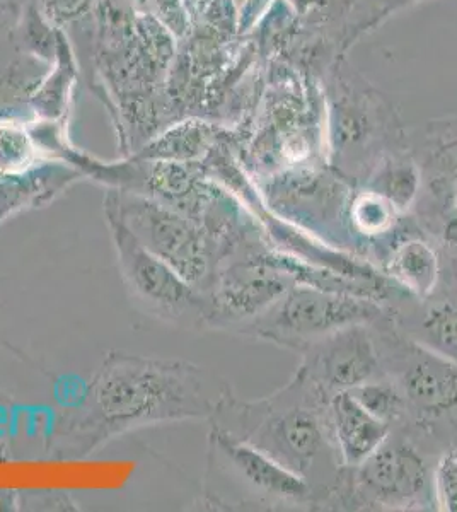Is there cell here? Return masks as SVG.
<instances>
[{
	"mask_svg": "<svg viewBox=\"0 0 457 512\" xmlns=\"http://www.w3.org/2000/svg\"><path fill=\"white\" fill-rule=\"evenodd\" d=\"M231 384L193 362L110 352L89 384L86 407L62 425L67 456L157 424L210 420Z\"/></svg>",
	"mask_w": 457,
	"mask_h": 512,
	"instance_id": "obj_1",
	"label": "cell"
},
{
	"mask_svg": "<svg viewBox=\"0 0 457 512\" xmlns=\"http://www.w3.org/2000/svg\"><path fill=\"white\" fill-rule=\"evenodd\" d=\"M270 456L313 489L326 511L343 472L331 425L330 398L301 374L272 395L241 400L231 390L209 420Z\"/></svg>",
	"mask_w": 457,
	"mask_h": 512,
	"instance_id": "obj_2",
	"label": "cell"
},
{
	"mask_svg": "<svg viewBox=\"0 0 457 512\" xmlns=\"http://www.w3.org/2000/svg\"><path fill=\"white\" fill-rule=\"evenodd\" d=\"M382 371L405 403V432L432 458L457 448V364L400 332L388 315L374 323Z\"/></svg>",
	"mask_w": 457,
	"mask_h": 512,
	"instance_id": "obj_3",
	"label": "cell"
},
{
	"mask_svg": "<svg viewBox=\"0 0 457 512\" xmlns=\"http://www.w3.org/2000/svg\"><path fill=\"white\" fill-rule=\"evenodd\" d=\"M202 501L212 511H318L301 477L215 424L207 439Z\"/></svg>",
	"mask_w": 457,
	"mask_h": 512,
	"instance_id": "obj_4",
	"label": "cell"
},
{
	"mask_svg": "<svg viewBox=\"0 0 457 512\" xmlns=\"http://www.w3.org/2000/svg\"><path fill=\"white\" fill-rule=\"evenodd\" d=\"M435 461L405 432L391 431L360 465L343 466L326 511H437Z\"/></svg>",
	"mask_w": 457,
	"mask_h": 512,
	"instance_id": "obj_5",
	"label": "cell"
},
{
	"mask_svg": "<svg viewBox=\"0 0 457 512\" xmlns=\"http://www.w3.org/2000/svg\"><path fill=\"white\" fill-rule=\"evenodd\" d=\"M388 313V304L372 297L297 284L244 326L239 335L301 354L331 333L360 323H376Z\"/></svg>",
	"mask_w": 457,
	"mask_h": 512,
	"instance_id": "obj_6",
	"label": "cell"
},
{
	"mask_svg": "<svg viewBox=\"0 0 457 512\" xmlns=\"http://www.w3.org/2000/svg\"><path fill=\"white\" fill-rule=\"evenodd\" d=\"M106 197L140 245L168 263L197 291H207L219 267V256L197 222L140 193L110 188Z\"/></svg>",
	"mask_w": 457,
	"mask_h": 512,
	"instance_id": "obj_7",
	"label": "cell"
},
{
	"mask_svg": "<svg viewBox=\"0 0 457 512\" xmlns=\"http://www.w3.org/2000/svg\"><path fill=\"white\" fill-rule=\"evenodd\" d=\"M294 286L296 280L267 241L248 246L220 263L202 292L203 326L239 333Z\"/></svg>",
	"mask_w": 457,
	"mask_h": 512,
	"instance_id": "obj_8",
	"label": "cell"
},
{
	"mask_svg": "<svg viewBox=\"0 0 457 512\" xmlns=\"http://www.w3.org/2000/svg\"><path fill=\"white\" fill-rule=\"evenodd\" d=\"M105 217L110 229L123 284L147 315L173 325L203 326L202 292L190 286L174 268L140 245L115 205L105 195Z\"/></svg>",
	"mask_w": 457,
	"mask_h": 512,
	"instance_id": "obj_9",
	"label": "cell"
},
{
	"mask_svg": "<svg viewBox=\"0 0 457 512\" xmlns=\"http://www.w3.org/2000/svg\"><path fill=\"white\" fill-rule=\"evenodd\" d=\"M297 373L333 398L384 376L374 323H360L321 338L301 352Z\"/></svg>",
	"mask_w": 457,
	"mask_h": 512,
	"instance_id": "obj_10",
	"label": "cell"
},
{
	"mask_svg": "<svg viewBox=\"0 0 457 512\" xmlns=\"http://www.w3.org/2000/svg\"><path fill=\"white\" fill-rule=\"evenodd\" d=\"M388 308L389 318L406 337L457 364V280H442L422 301L401 294Z\"/></svg>",
	"mask_w": 457,
	"mask_h": 512,
	"instance_id": "obj_11",
	"label": "cell"
},
{
	"mask_svg": "<svg viewBox=\"0 0 457 512\" xmlns=\"http://www.w3.org/2000/svg\"><path fill=\"white\" fill-rule=\"evenodd\" d=\"M382 274L415 299H427L440 286L439 245L408 214L379 262Z\"/></svg>",
	"mask_w": 457,
	"mask_h": 512,
	"instance_id": "obj_12",
	"label": "cell"
},
{
	"mask_svg": "<svg viewBox=\"0 0 457 512\" xmlns=\"http://www.w3.org/2000/svg\"><path fill=\"white\" fill-rule=\"evenodd\" d=\"M330 415L336 446L347 468L360 465L391 434V427L367 412L348 391L331 398Z\"/></svg>",
	"mask_w": 457,
	"mask_h": 512,
	"instance_id": "obj_13",
	"label": "cell"
},
{
	"mask_svg": "<svg viewBox=\"0 0 457 512\" xmlns=\"http://www.w3.org/2000/svg\"><path fill=\"white\" fill-rule=\"evenodd\" d=\"M43 154L31 128L14 120H0V181L19 180L33 173Z\"/></svg>",
	"mask_w": 457,
	"mask_h": 512,
	"instance_id": "obj_14",
	"label": "cell"
},
{
	"mask_svg": "<svg viewBox=\"0 0 457 512\" xmlns=\"http://www.w3.org/2000/svg\"><path fill=\"white\" fill-rule=\"evenodd\" d=\"M76 79V65L64 35L58 36V52L55 69L48 74L29 105L43 122H57L64 115L70 88Z\"/></svg>",
	"mask_w": 457,
	"mask_h": 512,
	"instance_id": "obj_15",
	"label": "cell"
},
{
	"mask_svg": "<svg viewBox=\"0 0 457 512\" xmlns=\"http://www.w3.org/2000/svg\"><path fill=\"white\" fill-rule=\"evenodd\" d=\"M209 149V132L195 122H185L171 127L164 134L147 142L134 158L145 161H178L195 163Z\"/></svg>",
	"mask_w": 457,
	"mask_h": 512,
	"instance_id": "obj_16",
	"label": "cell"
},
{
	"mask_svg": "<svg viewBox=\"0 0 457 512\" xmlns=\"http://www.w3.org/2000/svg\"><path fill=\"white\" fill-rule=\"evenodd\" d=\"M45 77L43 59L29 53L0 69V115L31 103Z\"/></svg>",
	"mask_w": 457,
	"mask_h": 512,
	"instance_id": "obj_17",
	"label": "cell"
},
{
	"mask_svg": "<svg viewBox=\"0 0 457 512\" xmlns=\"http://www.w3.org/2000/svg\"><path fill=\"white\" fill-rule=\"evenodd\" d=\"M350 395L362 405V407L371 412L376 419L391 427V431L398 429L405 422V403L401 398L400 391L394 386L391 379L382 376L369 383L360 384L352 391Z\"/></svg>",
	"mask_w": 457,
	"mask_h": 512,
	"instance_id": "obj_18",
	"label": "cell"
},
{
	"mask_svg": "<svg viewBox=\"0 0 457 512\" xmlns=\"http://www.w3.org/2000/svg\"><path fill=\"white\" fill-rule=\"evenodd\" d=\"M58 36L60 31L52 30V24L48 23L47 18H41L36 7H29L23 28L24 45L28 47L29 55L52 64L57 59Z\"/></svg>",
	"mask_w": 457,
	"mask_h": 512,
	"instance_id": "obj_19",
	"label": "cell"
},
{
	"mask_svg": "<svg viewBox=\"0 0 457 512\" xmlns=\"http://www.w3.org/2000/svg\"><path fill=\"white\" fill-rule=\"evenodd\" d=\"M435 509L444 512H457V453L449 451L437 458L434 465Z\"/></svg>",
	"mask_w": 457,
	"mask_h": 512,
	"instance_id": "obj_20",
	"label": "cell"
},
{
	"mask_svg": "<svg viewBox=\"0 0 457 512\" xmlns=\"http://www.w3.org/2000/svg\"><path fill=\"white\" fill-rule=\"evenodd\" d=\"M40 2L43 7V16L57 26L86 18L94 7V0H40Z\"/></svg>",
	"mask_w": 457,
	"mask_h": 512,
	"instance_id": "obj_21",
	"label": "cell"
},
{
	"mask_svg": "<svg viewBox=\"0 0 457 512\" xmlns=\"http://www.w3.org/2000/svg\"><path fill=\"white\" fill-rule=\"evenodd\" d=\"M159 16H162L164 23L169 30L180 31L183 14H181L180 0H154Z\"/></svg>",
	"mask_w": 457,
	"mask_h": 512,
	"instance_id": "obj_22",
	"label": "cell"
},
{
	"mask_svg": "<svg viewBox=\"0 0 457 512\" xmlns=\"http://www.w3.org/2000/svg\"><path fill=\"white\" fill-rule=\"evenodd\" d=\"M19 506V494L16 490H0V511H11Z\"/></svg>",
	"mask_w": 457,
	"mask_h": 512,
	"instance_id": "obj_23",
	"label": "cell"
},
{
	"mask_svg": "<svg viewBox=\"0 0 457 512\" xmlns=\"http://www.w3.org/2000/svg\"><path fill=\"white\" fill-rule=\"evenodd\" d=\"M457 212V178L456 183H454V187H452L451 192V198H449V202H447V210H446V216H444V219H442V222H440L439 229H437V233L434 234V238H437L439 236L440 231H442V227H444V224H446L447 219L452 216V214H456Z\"/></svg>",
	"mask_w": 457,
	"mask_h": 512,
	"instance_id": "obj_24",
	"label": "cell"
},
{
	"mask_svg": "<svg viewBox=\"0 0 457 512\" xmlns=\"http://www.w3.org/2000/svg\"><path fill=\"white\" fill-rule=\"evenodd\" d=\"M11 9L12 7L6 6V4H0V36L4 35V31L7 30Z\"/></svg>",
	"mask_w": 457,
	"mask_h": 512,
	"instance_id": "obj_25",
	"label": "cell"
},
{
	"mask_svg": "<svg viewBox=\"0 0 457 512\" xmlns=\"http://www.w3.org/2000/svg\"><path fill=\"white\" fill-rule=\"evenodd\" d=\"M456 453H457V448H456Z\"/></svg>",
	"mask_w": 457,
	"mask_h": 512,
	"instance_id": "obj_26",
	"label": "cell"
}]
</instances>
